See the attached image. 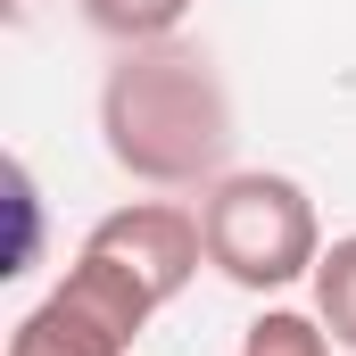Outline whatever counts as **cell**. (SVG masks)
<instances>
[{
  "instance_id": "6da1fadb",
  "label": "cell",
  "mask_w": 356,
  "mask_h": 356,
  "mask_svg": "<svg viewBox=\"0 0 356 356\" xmlns=\"http://www.w3.org/2000/svg\"><path fill=\"white\" fill-rule=\"evenodd\" d=\"M99 141L133 182H158V191L216 182L232 158V91L216 75V58L191 42L116 50L99 83Z\"/></svg>"
},
{
  "instance_id": "7a4b0ae2",
  "label": "cell",
  "mask_w": 356,
  "mask_h": 356,
  "mask_svg": "<svg viewBox=\"0 0 356 356\" xmlns=\"http://www.w3.org/2000/svg\"><path fill=\"white\" fill-rule=\"evenodd\" d=\"M199 224H207V266L241 290H290V282H315L323 257V216L307 199V182L290 175H216L199 199Z\"/></svg>"
},
{
  "instance_id": "3957f363",
  "label": "cell",
  "mask_w": 356,
  "mask_h": 356,
  "mask_svg": "<svg viewBox=\"0 0 356 356\" xmlns=\"http://www.w3.org/2000/svg\"><path fill=\"white\" fill-rule=\"evenodd\" d=\"M149 315H158V298H149V282L124 257L75 249V266L58 273V290L8 332V356H133Z\"/></svg>"
},
{
  "instance_id": "277c9868",
  "label": "cell",
  "mask_w": 356,
  "mask_h": 356,
  "mask_svg": "<svg viewBox=\"0 0 356 356\" xmlns=\"http://www.w3.org/2000/svg\"><path fill=\"white\" fill-rule=\"evenodd\" d=\"M83 249L124 257V266L149 282L158 307H175L182 290L199 282V266H207V224H199V207H182V199H124V207H108L83 232Z\"/></svg>"
},
{
  "instance_id": "5b68a950",
  "label": "cell",
  "mask_w": 356,
  "mask_h": 356,
  "mask_svg": "<svg viewBox=\"0 0 356 356\" xmlns=\"http://www.w3.org/2000/svg\"><path fill=\"white\" fill-rule=\"evenodd\" d=\"M83 8L91 33H108L116 50H141V42H175L182 17L199 8V0H75Z\"/></svg>"
},
{
  "instance_id": "8992f818",
  "label": "cell",
  "mask_w": 356,
  "mask_h": 356,
  "mask_svg": "<svg viewBox=\"0 0 356 356\" xmlns=\"http://www.w3.org/2000/svg\"><path fill=\"white\" fill-rule=\"evenodd\" d=\"M315 315H323V332L356 356V232L323 241V257H315Z\"/></svg>"
},
{
  "instance_id": "52a82bcc",
  "label": "cell",
  "mask_w": 356,
  "mask_h": 356,
  "mask_svg": "<svg viewBox=\"0 0 356 356\" xmlns=\"http://www.w3.org/2000/svg\"><path fill=\"white\" fill-rule=\"evenodd\" d=\"M340 340L323 332V315H298V307H266L249 332H241V356H332Z\"/></svg>"
}]
</instances>
